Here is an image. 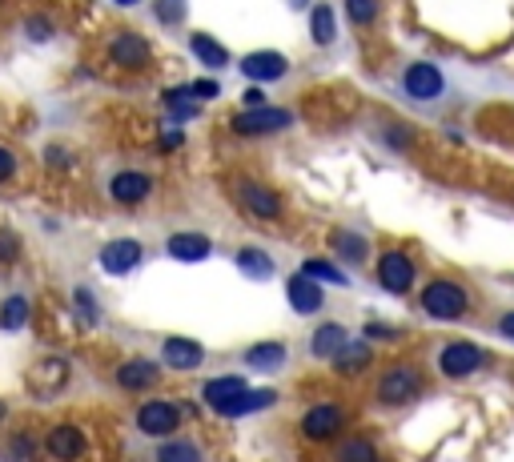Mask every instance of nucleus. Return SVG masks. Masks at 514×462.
Segmentation results:
<instances>
[{"label":"nucleus","mask_w":514,"mask_h":462,"mask_svg":"<svg viewBox=\"0 0 514 462\" xmlns=\"http://www.w3.org/2000/svg\"><path fill=\"white\" fill-rule=\"evenodd\" d=\"M345 427V406L342 402H317L310 410L302 414V434L310 442H330L338 438Z\"/></svg>","instance_id":"423d86ee"},{"label":"nucleus","mask_w":514,"mask_h":462,"mask_svg":"<svg viewBox=\"0 0 514 462\" xmlns=\"http://www.w3.org/2000/svg\"><path fill=\"white\" fill-rule=\"evenodd\" d=\"M85 434H81V427H69V422H61V427H53L49 434H44V450H49L57 462H77L81 455H85Z\"/></svg>","instance_id":"9b49d317"},{"label":"nucleus","mask_w":514,"mask_h":462,"mask_svg":"<svg viewBox=\"0 0 514 462\" xmlns=\"http://www.w3.org/2000/svg\"><path fill=\"white\" fill-rule=\"evenodd\" d=\"M165 249H170V257H177V262H205L213 254V242L205 234H173L165 242Z\"/></svg>","instance_id":"6ab92c4d"},{"label":"nucleus","mask_w":514,"mask_h":462,"mask_svg":"<svg viewBox=\"0 0 514 462\" xmlns=\"http://www.w3.org/2000/svg\"><path fill=\"white\" fill-rule=\"evenodd\" d=\"M113 5H125L129 8V5H141V0H113Z\"/></svg>","instance_id":"c03bdc74"},{"label":"nucleus","mask_w":514,"mask_h":462,"mask_svg":"<svg viewBox=\"0 0 514 462\" xmlns=\"http://www.w3.org/2000/svg\"><path fill=\"white\" fill-rule=\"evenodd\" d=\"M466 310H470V298H466V290L451 277H434V282L422 290V313L434 322H458L466 318Z\"/></svg>","instance_id":"f257e3e1"},{"label":"nucleus","mask_w":514,"mask_h":462,"mask_svg":"<svg viewBox=\"0 0 514 462\" xmlns=\"http://www.w3.org/2000/svg\"><path fill=\"white\" fill-rule=\"evenodd\" d=\"M286 69H289V61L274 49H261V53L241 57V77H249V81H277V77H286Z\"/></svg>","instance_id":"2eb2a0df"},{"label":"nucleus","mask_w":514,"mask_h":462,"mask_svg":"<svg viewBox=\"0 0 514 462\" xmlns=\"http://www.w3.org/2000/svg\"><path fill=\"white\" fill-rule=\"evenodd\" d=\"M345 342H350V334H345V326H338V322H325V326H317L314 330V338H310V350H314V358H338L342 350H345Z\"/></svg>","instance_id":"aec40b11"},{"label":"nucleus","mask_w":514,"mask_h":462,"mask_svg":"<svg viewBox=\"0 0 514 462\" xmlns=\"http://www.w3.org/2000/svg\"><path fill=\"white\" fill-rule=\"evenodd\" d=\"M394 326H366V338H394Z\"/></svg>","instance_id":"a19ab883"},{"label":"nucleus","mask_w":514,"mask_h":462,"mask_svg":"<svg viewBox=\"0 0 514 462\" xmlns=\"http://www.w3.org/2000/svg\"><path fill=\"white\" fill-rule=\"evenodd\" d=\"M246 390L249 386H246V378L241 374H221V378H213V382H205V402H209L213 410H226V406Z\"/></svg>","instance_id":"412c9836"},{"label":"nucleus","mask_w":514,"mask_h":462,"mask_svg":"<svg viewBox=\"0 0 514 462\" xmlns=\"http://www.w3.org/2000/svg\"><path fill=\"white\" fill-rule=\"evenodd\" d=\"M334 366H338V374H362L370 366V346L366 342H345V350L334 358Z\"/></svg>","instance_id":"cd10ccee"},{"label":"nucleus","mask_w":514,"mask_h":462,"mask_svg":"<svg viewBox=\"0 0 514 462\" xmlns=\"http://www.w3.org/2000/svg\"><path fill=\"white\" fill-rule=\"evenodd\" d=\"M238 201H241V209H246L249 217H257V221H277L282 217V197H277L274 189H266L261 181H238Z\"/></svg>","instance_id":"6e6552de"},{"label":"nucleus","mask_w":514,"mask_h":462,"mask_svg":"<svg viewBox=\"0 0 514 462\" xmlns=\"http://www.w3.org/2000/svg\"><path fill=\"white\" fill-rule=\"evenodd\" d=\"M414 257L402 254V249H386V254L378 257V282L386 294H410L414 290Z\"/></svg>","instance_id":"0eeeda50"},{"label":"nucleus","mask_w":514,"mask_h":462,"mask_svg":"<svg viewBox=\"0 0 514 462\" xmlns=\"http://www.w3.org/2000/svg\"><path fill=\"white\" fill-rule=\"evenodd\" d=\"M161 358H165V366H173V370H198L205 362V350H201V342H193V338H165Z\"/></svg>","instance_id":"f3484780"},{"label":"nucleus","mask_w":514,"mask_h":462,"mask_svg":"<svg viewBox=\"0 0 514 462\" xmlns=\"http://www.w3.org/2000/svg\"><path fill=\"white\" fill-rule=\"evenodd\" d=\"M137 265H141V242H133V237H117L101 249V270H109L113 277L133 274Z\"/></svg>","instance_id":"f8f14e48"},{"label":"nucleus","mask_w":514,"mask_h":462,"mask_svg":"<svg viewBox=\"0 0 514 462\" xmlns=\"http://www.w3.org/2000/svg\"><path fill=\"white\" fill-rule=\"evenodd\" d=\"M233 262H238V270L246 274V277H254V282H266V277H274V257L266 254V249H241L238 257H233Z\"/></svg>","instance_id":"a878e982"},{"label":"nucleus","mask_w":514,"mask_h":462,"mask_svg":"<svg viewBox=\"0 0 514 462\" xmlns=\"http://www.w3.org/2000/svg\"><path fill=\"white\" fill-rule=\"evenodd\" d=\"M189 49H193V57H198L205 69H226V64H229L226 44L213 41L209 33H193V36H189Z\"/></svg>","instance_id":"5701e85b"},{"label":"nucleus","mask_w":514,"mask_h":462,"mask_svg":"<svg viewBox=\"0 0 514 462\" xmlns=\"http://www.w3.org/2000/svg\"><path fill=\"white\" fill-rule=\"evenodd\" d=\"M185 13H189V5H185V0H157V5H153V16L161 24H181Z\"/></svg>","instance_id":"473e14b6"},{"label":"nucleus","mask_w":514,"mask_h":462,"mask_svg":"<svg viewBox=\"0 0 514 462\" xmlns=\"http://www.w3.org/2000/svg\"><path fill=\"white\" fill-rule=\"evenodd\" d=\"M302 277H314V282H334V285H350V277H345L338 265L322 262V257H310V262H302V270H297Z\"/></svg>","instance_id":"c756f323"},{"label":"nucleus","mask_w":514,"mask_h":462,"mask_svg":"<svg viewBox=\"0 0 514 462\" xmlns=\"http://www.w3.org/2000/svg\"><path fill=\"white\" fill-rule=\"evenodd\" d=\"M286 298H289V306H294V313H317L322 310V285H317L314 277L294 274L286 285Z\"/></svg>","instance_id":"a211bd4d"},{"label":"nucleus","mask_w":514,"mask_h":462,"mask_svg":"<svg viewBox=\"0 0 514 462\" xmlns=\"http://www.w3.org/2000/svg\"><path fill=\"white\" fill-rule=\"evenodd\" d=\"M310 33H314L317 44H334V36H338V21H334V8L330 5H314Z\"/></svg>","instance_id":"c85d7f7f"},{"label":"nucleus","mask_w":514,"mask_h":462,"mask_svg":"<svg viewBox=\"0 0 514 462\" xmlns=\"http://www.w3.org/2000/svg\"><path fill=\"white\" fill-rule=\"evenodd\" d=\"M109 53H113L117 64H125V69H141V64H149V41L141 33H117L113 41H109Z\"/></svg>","instance_id":"dca6fc26"},{"label":"nucleus","mask_w":514,"mask_h":462,"mask_svg":"<svg viewBox=\"0 0 514 462\" xmlns=\"http://www.w3.org/2000/svg\"><path fill=\"white\" fill-rule=\"evenodd\" d=\"M249 370H277L286 362V342H257V346L246 350V358H241Z\"/></svg>","instance_id":"393cba45"},{"label":"nucleus","mask_w":514,"mask_h":462,"mask_svg":"<svg viewBox=\"0 0 514 462\" xmlns=\"http://www.w3.org/2000/svg\"><path fill=\"white\" fill-rule=\"evenodd\" d=\"M482 362H486V354L474 342H446L442 354H438V370H442L446 378H470Z\"/></svg>","instance_id":"1a4fd4ad"},{"label":"nucleus","mask_w":514,"mask_h":462,"mask_svg":"<svg viewBox=\"0 0 514 462\" xmlns=\"http://www.w3.org/2000/svg\"><path fill=\"white\" fill-rule=\"evenodd\" d=\"M277 402V394L274 390H246V394H238L226 410H218L221 419H249V414H261L266 406H274Z\"/></svg>","instance_id":"4be33fe9"},{"label":"nucleus","mask_w":514,"mask_h":462,"mask_svg":"<svg viewBox=\"0 0 514 462\" xmlns=\"http://www.w3.org/2000/svg\"><path fill=\"white\" fill-rule=\"evenodd\" d=\"M499 330H502V334H507V338L514 342V310H510V313H502V318H499Z\"/></svg>","instance_id":"79ce46f5"},{"label":"nucleus","mask_w":514,"mask_h":462,"mask_svg":"<svg viewBox=\"0 0 514 462\" xmlns=\"http://www.w3.org/2000/svg\"><path fill=\"white\" fill-rule=\"evenodd\" d=\"M345 16L354 24H370L378 16V0H345Z\"/></svg>","instance_id":"72a5a7b5"},{"label":"nucleus","mask_w":514,"mask_h":462,"mask_svg":"<svg viewBox=\"0 0 514 462\" xmlns=\"http://www.w3.org/2000/svg\"><path fill=\"white\" fill-rule=\"evenodd\" d=\"M177 145H181V133H165L161 137V149H177Z\"/></svg>","instance_id":"37998d69"},{"label":"nucleus","mask_w":514,"mask_h":462,"mask_svg":"<svg viewBox=\"0 0 514 462\" xmlns=\"http://www.w3.org/2000/svg\"><path fill=\"white\" fill-rule=\"evenodd\" d=\"M73 302H77V313H81V318H85L89 326H97V318H101V313H97V302H92V294L85 290V285H77V294H73Z\"/></svg>","instance_id":"f704fd0d"},{"label":"nucleus","mask_w":514,"mask_h":462,"mask_svg":"<svg viewBox=\"0 0 514 462\" xmlns=\"http://www.w3.org/2000/svg\"><path fill=\"white\" fill-rule=\"evenodd\" d=\"M177 422H181V410H177V402L153 399V402L137 406V430L153 434V438H165V434H173Z\"/></svg>","instance_id":"9d476101"},{"label":"nucleus","mask_w":514,"mask_h":462,"mask_svg":"<svg viewBox=\"0 0 514 462\" xmlns=\"http://www.w3.org/2000/svg\"><path fill=\"white\" fill-rule=\"evenodd\" d=\"M402 92H406L410 101H418V105L446 97V72L438 69V64H430V61L406 64V72H402Z\"/></svg>","instance_id":"f03ea898"},{"label":"nucleus","mask_w":514,"mask_h":462,"mask_svg":"<svg viewBox=\"0 0 514 462\" xmlns=\"http://www.w3.org/2000/svg\"><path fill=\"white\" fill-rule=\"evenodd\" d=\"M289 8H305V0H289Z\"/></svg>","instance_id":"a18cd8bd"},{"label":"nucleus","mask_w":514,"mask_h":462,"mask_svg":"<svg viewBox=\"0 0 514 462\" xmlns=\"http://www.w3.org/2000/svg\"><path fill=\"white\" fill-rule=\"evenodd\" d=\"M24 322H29V298H5V306H0V326L5 330H21Z\"/></svg>","instance_id":"2f4dec72"},{"label":"nucleus","mask_w":514,"mask_h":462,"mask_svg":"<svg viewBox=\"0 0 514 462\" xmlns=\"http://www.w3.org/2000/svg\"><path fill=\"white\" fill-rule=\"evenodd\" d=\"M157 462H201V450H198V442H189V438H173L157 450Z\"/></svg>","instance_id":"7c9ffc66"},{"label":"nucleus","mask_w":514,"mask_h":462,"mask_svg":"<svg viewBox=\"0 0 514 462\" xmlns=\"http://www.w3.org/2000/svg\"><path fill=\"white\" fill-rule=\"evenodd\" d=\"M189 92H193V101H205V97H221V85H218V81H193V85H189Z\"/></svg>","instance_id":"4c0bfd02"},{"label":"nucleus","mask_w":514,"mask_h":462,"mask_svg":"<svg viewBox=\"0 0 514 462\" xmlns=\"http://www.w3.org/2000/svg\"><path fill=\"white\" fill-rule=\"evenodd\" d=\"M386 145L390 149H414V129L410 125H390L386 129Z\"/></svg>","instance_id":"c9c22d12"},{"label":"nucleus","mask_w":514,"mask_h":462,"mask_svg":"<svg viewBox=\"0 0 514 462\" xmlns=\"http://www.w3.org/2000/svg\"><path fill=\"white\" fill-rule=\"evenodd\" d=\"M109 193H113V201H121V206H137V201H145L153 193V178L137 169H121L109 178Z\"/></svg>","instance_id":"ddd939ff"},{"label":"nucleus","mask_w":514,"mask_h":462,"mask_svg":"<svg viewBox=\"0 0 514 462\" xmlns=\"http://www.w3.org/2000/svg\"><path fill=\"white\" fill-rule=\"evenodd\" d=\"M334 462H378V447L366 438V434H354V438L338 442V455Z\"/></svg>","instance_id":"bb28decb"},{"label":"nucleus","mask_w":514,"mask_h":462,"mask_svg":"<svg viewBox=\"0 0 514 462\" xmlns=\"http://www.w3.org/2000/svg\"><path fill=\"white\" fill-rule=\"evenodd\" d=\"M330 245H334V254L345 257L350 265H362V262H366V254H370V249H366V237L354 234V229H334V234H330Z\"/></svg>","instance_id":"b1692460"},{"label":"nucleus","mask_w":514,"mask_h":462,"mask_svg":"<svg viewBox=\"0 0 514 462\" xmlns=\"http://www.w3.org/2000/svg\"><path fill=\"white\" fill-rule=\"evenodd\" d=\"M24 386H29V394L33 399H57V394L69 386V362L57 354H49V358H41V362H33L29 366V374H24Z\"/></svg>","instance_id":"7ed1b4c3"},{"label":"nucleus","mask_w":514,"mask_h":462,"mask_svg":"<svg viewBox=\"0 0 514 462\" xmlns=\"http://www.w3.org/2000/svg\"><path fill=\"white\" fill-rule=\"evenodd\" d=\"M0 422H5V402H0Z\"/></svg>","instance_id":"49530a36"},{"label":"nucleus","mask_w":514,"mask_h":462,"mask_svg":"<svg viewBox=\"0 0 514 462\" xmlns=\"http://www.w3.org/2000/svg\"><path fill=\"white\" fill-rule=\"evenodd\" d=\"M21 257V234H13V229H0V262H16Z\"/></svg>","instance_id":"e433bc0d"},{"label":"nucleus","mask_w":514,"mask_h":462,"mask_svg":"<svg viewBox=\"0 0 514 462\" xmlns=\"http://www.w3.org/2000/svg\"><path fill=\"white\" fill-rule=\"evenodd\" d=\"M418 390H422V374H418V366H410V362L390 366L386 374L378 378V402L382 406H406L410 399H418Z\"/></svg>","instance_id":"20e7f679"},{"label":"nucleus","mask_w":514,"mask_h":462,"mask_svg":"<svg viewBox=\"0 0 514 462\" xmlns=\"http://www.w3.org/2000/svg\"><path fill=\"white\" fill-rule=\"evenodd\" d=\"M173 121H193L198 117V101H173Z\"/></svg>","instance_id":"58836bf2"},{"label":"nucleus","mask_w":514,"mask_h":462,"mask_svg":"<svg viewBox=\"0 0 514 462\" xmlns=\"http://www.w3.org/2000/svg\"><path fill=\"white\" fill-rule=\"evenodd\" d=\"M13 173H16V157L8 153L5 145H0V185H5L8 178H13Z\"/></svg>","instance_id":"ea45409f"},{"label":"nucleus","mask_w":514,"mask_h":462,"mask_svg":"<svg viewBox=\"0 0 514 462\" xmlns=\"http://www.w3.org/2000/svg\"><path fill=\"white\" fill-rule=\"evenodd\" d=\"M294 125V113L282 105H257V109H241L233 117V133H246V137H261V133H277V129Z\"/></svg>","instance_id":"39448f33"},{"label":"nucleus","mask_w":514,"mask_h":462,"mask_svg":"<svg viewBox=\"0 0 514 462\" xmlns=\"http://www.w3.org/2000/svg\"><path fill=\"white\" fill-rule=\"evenodd\" d=\"M113 378L121 390H149V386L161 382V370H157V362H149V358H129V362L117 366Z\"/></svg>","instance_id":"4468645a"}]
</instances>
